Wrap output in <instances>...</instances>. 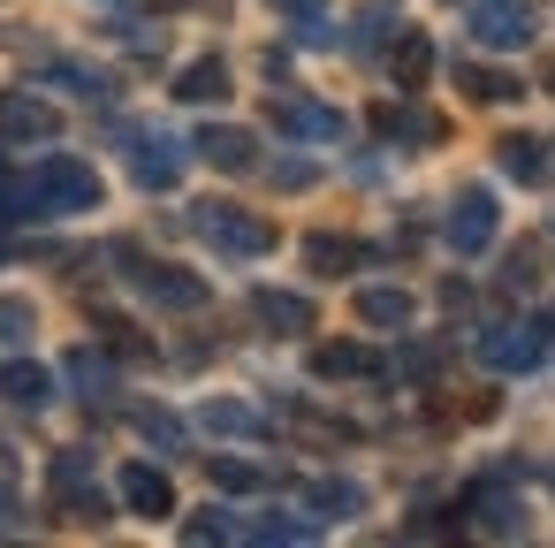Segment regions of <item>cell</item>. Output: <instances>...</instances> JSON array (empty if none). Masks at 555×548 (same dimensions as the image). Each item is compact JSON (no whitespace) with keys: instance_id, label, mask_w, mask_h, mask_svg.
<instances>
[{"instance_id":"1","label":"cell","mask_w":555,"mask_h":548,"mask_svg":"<svg viewBox=\"0 0 555 548\" xmlns=\"http://www.w3.org/2000/svg\"><path fill=\"white\" fill-rule=\"evenodd\" d=\"M100 206V168L92 161H39L31 176L0 183V221H47V214H92Z\"/></svg>"},{"instance_id":"2","label":"cell","mask_w":555,"mask_h":548,"mask_svg":"<svg viewBox=\"0 0 555 548\" xmlns=\"http://www.w3.org/2000/svg\"><path fill=\"white\" fill-rule=\"evenodd\" d=\"M191 229H198L221 259H267V252H274V221H267V214H244V206H229V199L191 206Z\"/></svg>"},{"instance_id":"3","label":"cell","mask_w":555,"mask_h":548,"mask_svg":"<svg viewBox=\"0 0 555 548\" xmlns=\"http://www.w3.org/2000/svg\"><path fill=\"white\" fill-rule=\"evenodd\" d=\"M115 259L130 267V290L153 297L160 313H198V305H206V282H198L191 267H176V259H145L138 244H115Z\"/></svg>"},{"instance_id":"4","label":"cell","mask_w":555,"mask_h":548,"mask_svg":"<svg viewBox=\"0 0 555 548\" xmlns=\"http://www.w3.org/2000/svg\"><path fill=\"white\" fill-rule=\"evenodd\" d=\"M122 145H130V183L138 191H176L183 168H191V145L168 138V130H122Z\"/></svg>"},{"instance_id":"5","label":"cell","mask_w":555,"mask_h":548,"mask_svg":"<svg viewBox=\"0 0 555 548\" xmlns=\"http://www.w3.org/2000/svg\"><path fill=\"white\" fill-rule=\"evenodd\" d=\"M494 229H502V206H494V191H487V183H464V191L449 199V221H441L449 252H456V259H479V252L494 244Z\"/></svg>"},{"instance_id":"6","label":"cell","mask_w":555,"mask_h":548,"mask_svg":"<svg viewBox=\"0 0 555 548\" xmlns=\"http://www.w3.org/2000/svg\"><path fill=\"white\" fill-rule=\"evenodd\" d=\"M47 480H54V502L69 525H107V495L92 487V449H62L47 464Z\"/></svg>"},{"instance_id":"7","label":"cell","mask_w":555,"mask_h":548,"mask_svg":"<svg viewBox=\"0 0 555 548\" xmlns=\"http://www.w3.org/2000/svg\"><path fill=\"white\" fill-rule=\"evenodd\" d=\"M472 39L494 47V54H517V47H532V9H525V0H479V9H472Z\"/></svg>"},{"instance_id":"8","label":"cell","mask_w":555,"mask_h":548,"mask_svg":"<svg viewBox=\"0 0 555 548\" xmlns=\"http://www.w3.org/2000/svg\"><path fill=\"white\" fill-rule=\"evenodd\" d=\"M54 130H62V115L39 92H0V138L9 145H47Z\"/></svg>"},{"instance_id":"9","label":"cell","mask_w":555,"mask_h":548,"mask_svg":"<svg viewBox=\"0 0 555 548\" xmlns=\"http://www.w3.org/2000/svg\"><path fill=\"white\" fill-rule=\"evenodd\" d=\"M115 487H122V502H130L138 518H176V480H168L160 464H145V457H130Z\"/></svg>"},{"instance_id":"10","label":"cell","mask_w":555,"mask_h":548,"mask_svg":"<svg viewBox=\"0 0 555 548\" xmlns=\"http://www.w3.org/2000/svg\"><path fill=\"white\" fill-rule=\"evenodd\" d=\"M464 510H472V533H487V540H525V502H517L509 487L487 480V487H472Z\"/></svg>"},{"instance_id":"11","label":"cell","mask_w":555,"mask_h":548,"mask_svg":"<svg viewBox=\"0 0 555 548\" xmlns=\"http://www.w3.org/2000/svg\"><path fill=\"white\" fill-rule=\"evenodd\" d=\"M267 115H274V130H289V138H320V145H335V138H343V115H335V107H320V100H297V92L267 100Z\"/></svg>"},{"instance_id":"12","label":"cell","mask_w":555,"mask_h":548,"mask_svg":"<svg viewBox=\"0 0 555 548\" xmlns=\"http://www.w3.org/2000/svg\"><path fill=\"white\" fill-rule=\"evenodd\" d=\"M198 161H214L221 176H251L259 168V138L251 130H236V123H214V130H198V145H191Z\"/></svg>"},{"instance_id":"13","label":"cell","mask_w":555,"mask_h":548,"mask_svg":"<svg viewBox=\"0 0 555 548\" xmlns=\"http://www.w3.org/2000/svg\"><path fill=\"white\" fill-rule=\"evenodd\" d=\"M494 161H502V176L525 183V191H547V183H555V145H547V138H502Z\"/></svg>"},{"instance_id":"14","label":"cell","mask_w":555,"mask_h":548,"mask_svg":"<svg viewBox=\"0 0 555 548\" xmlns=\"http://www.w3.org/2000/svg\"><path fill=\"white\" fill-rule=\"evenodd\" d=\"M251 313H259V328H274V335H312V328H320L312 297H297V290H251Z\"/></svg>"},{"instance_id":"15","label":"cell","mask_w":555,"mask_h":548,"mask_svg":"<svg viewBox=\"0 0 555 548\" xmlns=\"http://www.w3.org/2000/svg\"><path fill=\"white\" fill-rule=\"evenodd\" d=\"M479 366H494V373H532V366H540V335H532V328H487V335H479Z\"/></svg>"},{"instance_id":"16","label":"cell","mask_w":555,"mask_h":548,"mask_svg":"<svg viewBox=\"0 0 555 548\" xmlns=\"http://www.w3.org/2000/svg\"><path fill=\"white\" fill-rule=\"evenodd\" d=\"M312 373L320 381H373V373H388V358L365 343H312Z\"/></svg>"},{"instance_id":"17","label":"cell","mask_w":555,"mask_h":548,"mask_svg":"<svg viewBox=\"0 0 555 548\" xmlns=\"http://www.w3.org/2000/svg\"><path fill=\"white\" fill-rule=\"evenodd\" d=\"M0 396H9L16 411H47L54 404V373L31 366V358H0Z\"/></svg>"},{"instance_id":"18","label":"cell","mask_w":555,"mask_h":548,"mask_svg":"<svg viewBox=\"0 0 555 548\" xmlns=\"http://www.w3.org/2000/svg\"><path fill=\"white\" fill-rule=\"evenodd\" d=\"M176 100H183V107H221V100H229V62H221V54H198V62L176 77Z\"/></svg>"},{"instance_id":"19","label":"cell","mask_w":555,"mask_h":548,"mask_svg":"<svg viewBox=\"0 0 555 548\" xmlns=\"http://www.w3.org/2000/svg\"><path fill=\"white\" fill-rule=\"evenodd\" d=\"M456 85H464V100H479V107H509V100H525V85H517V77L479 69V62H456Z\"/></svg>"},{"instance_id":"20","label":"cell","mask_w":555,"mask_h":548,"mask_svg":"<svg viewBox=\"0 0 555 548\" xmlns=\"http://www.w3.org/2000/svg\"><path fill=\"white\" fill-rule=\"evenodd\" d=\"M373 130H380V138H411V145H441V130H449V123H441V115H426V107H380V115H373Z\"/></svg>"},{"instance_id":"21","label":"cell","mask_w":555,"mask_h":548,"mask_svg":"<svg viewBox=\"0 0 555 548\" xmlns=\"http://www.w3.org/2000/svg\"><path fill=\"white\" fill-rule=\"evenodd\" d=\"M305 267H312V275H350V267H365V244L320 229V237H305Z\"/></svg>"},{"instance_id":"22","label":"cell","mask_w":555,"mask_h":548,"mask_svg":"<svg viewBox=\"0 0 555 548\" xmlns=\"http://www.w3.org/2000/svg\"><path fill=\"white\" fill-rule=\"evenodd\" d=\"M62 373H69V388H77L85 404H107V396H115V366H107L100 351H69Z\"/></svg>"},{"instance_id":"23","label":"cell","mask_w":555,"mask_h":548,"mask_svg":"<svg viewBox=\"0 0 555 548\" xmlns=\"http://www.w3.org/2000/svg\"><path fill=\"white\" fill-rule=\"evenodd\" d=\"M396 31H403L396 0H373V9H358V24H350V54H380Z\"/></svg>"},{"instance_id":"24","label":"cell","mask_w":555,"mask_h":548,"mask_svg":"<svg viewBox=\"0 0 555 548\" xmlns=\"http://www.w3.org/2000/svg\"><path fill=\"white\" fill-rule=\"evenodd\" d=\"M411 313H418L411 290H388V282L380 290H358V320L365 328H411Z\"/></svg>"},{"instance_id":"25","label":"cell","mask_w":555,"mask_h":548,"mask_svg":"<svg viewBox=\"0 0 555 548\" xmlns=\"http://www.w3.org/2000/svg\"><path fill=\"white\" fill-rule=\"evenodd\" d=\"M305 510H312V518H358V510H365V487H358V480H312V487H305Z\"/></svg>"},{"instance_id":"26","label":"cell","mask_w":555,"mask_h":548,"mask_svg":"<svg viewBox=\"0 0 555 548\" xmlns=\"http://www.w3.org/2000/svg\"><path fill=\"white\" fill-rule=\"evenodd\" d=\"M426 77H434V39L426 31H396V85L418 92Z\"/></svg>"},{"instance_id":"27","label":"cell","mask_w":555,"mask_h":548,"mask_svg":"<svg viewBox=\"0 0 555 548\" xmlns=\"http://www.w3.org/2000/svg\"><path fill=\"white\" fill-rule=\"evenodd\" d=\"M198 426H206V434H259L267 411H259V404H236V396H214V404L198 411Z\"/></svg>"},{"instance_id":"28","label":"cell","mask_w":555,"mask_h":548,"mask_svg":"<svg viewBox=\"0 0 555 548\" xmlns=\"http://www.w3.org/2000/svg\"><path fill=\"white\" fill-rule=\"evenodd\" d=\"M441 366H449V343H403L388 373H396V381H434Z\"/></svg>"},{"instance_id":"29","label":"cell","mask_w":555,"mask_h":548,"mask_svg":"<svg viewBox=\"0 0 555 548\" xmlns=\"http://www.w3.org/2000/svg\"><path fill=\"white\" fill-rule=\"evenodd\" d=\"M206 472H214L221 487H236V495H251V487H274V464H244V457H206Z\"/></svg>"},{"instance_id":"30","label":"cell","mask_w":555,"mask_h":548,"mask_svg":"<svg viewBox=\"0 0 555 548\" xmlns=\"http://www.w3.org/2000/svg\"><path fill=\"white\" fill-rule=\"evenodd\" d=\"M183 540H244V518L206 502V510H191V518H183Z\"/></svg>"},{"instance_id":"31","label":"cell","mask_w":555,"mask_h":548,"mask_svg":"<svg viewBox=\"0 0 555 548\" xmlns=\"http://www.w3.org/2000/svg\"><path fill=\"white\" fill-rule=\"evenodd\" d=\"M47 85H69L77 100H107L115 85L100 77V69H85V62H47Z\"/></svg>"},{"instance_id":"32","label":"cell","mask_w":555,"mask_h":548,"mask_svg":"<svg viewBox=\"0 0 555 548\" xmlns=\"http://www.w3.org/2000/svg\"><path fill=\"white\" fill-rule=\"evenodd\" d=\"M244 540H320V518H244Z\"/></svg>"},{"instance_id":"33","label":"cell","mask_w":555,"mask_h":548,"mask_svg":"<svg viewBox=\"0 0 555 548\" xmlns=\"http://www.w3.org/2000/svg\"><path fill=\"white\" fill-rule=\"evenodd\" d=\"M31 335H39L31 297H0V343H31Z\"/></svg>"},{"instance_id":"34","label":"cell","mask_w":555,"mask_h":548,"mask_svg":"<svg viewBox=\"0 0 555 548\" xmlns=\"http://www.w3.org/2000/svg\"><path fill=\"white\" fill-rule=\"evenodd\" d=\"M138 434L160 442V449H183V419H168L160 404H138Z\"/></svg>"},{"instance_id":"35","label":"cell","mask_w":555,"mask_h":548,"mask_svg":"<svg viewBox=\"0 0 555 548\" xmlns=\"http://www.w3.org/2000/svg\"><path fill=\"white\" fill-rule=\"evenodd\" d=\"M267 176H274L282 191H305V183H320V168H312V161H274Z\"/></svg>"},{"instance_id":"36","label":"cell","mask_w":555,"mask_h":548,"mask_svg":"<svg viewBox=\"0 0 555 548\" xmlns=\"http://www.w3.org/2000/svg\"><path fill=\"white\" fill-rule=\"evenodd\" d=\"M502 290H509V297H517V290H532V252H517V259L502 267Z\"/></svg>"},{"instance_id":"37","label":"cell","mask_w":555,"mask_h":548,"mask_svg":"<svg viewBox=\"0 0 555 548\" xmlns=\"http://www.w3.org/2000/svg\"><path fill=\"white\" fill-rule=\"evenodd\" d=\"M540 85H547V92H555V62H547V69H540Z\"/></svg>"},{"instance_id":"38","label":"cell","mask_w":555,"mask_h":548,"mask_svg":"<svg viewBox=\"0 0 555 548\" xmlns=\"http://www.w3.org/2000/svg\"><path fill=\"white\" fill-rule=\"evenodd\" d=\"M9 464H16V457H9V442H0V472H9Z\"/></svg>"},{"instance_id":"39","label":"cell","mask_w":555,"mask_h":548,"mask_svg":"<svg viewBox=\"0 0 555 548\" xmlns=\"http://www.w3.org/2000/svg\"><path fill=\"white\" fill-rule=\"evenodd\" d=\"M540 328H547V335H555V313H547V320H540Z\"/></svg>"}]
</instances>
